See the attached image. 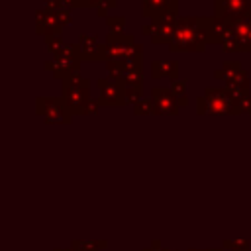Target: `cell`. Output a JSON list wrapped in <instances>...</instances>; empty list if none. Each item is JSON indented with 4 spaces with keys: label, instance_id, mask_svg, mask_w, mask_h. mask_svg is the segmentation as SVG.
<instances>
[{
    "label": "cell",
    "instance_id": "obj_13",
    "mask_svg": "<svg viewBox=\"0 0 251 251\" xmlns=\"http://www.w3.org/2000/svg\"><path fill=\"white\" fill-rule=\"evenodd\" d=\"M151 78H169L171 82L178 80V63L176 61H153L151 63Z\"/></svg>",
    "mask_w": 251,
    "mask_h": 251
},
{
    "label": "cell",
    "instance_id": "obj_4",
    "mask_svg": "<svg viewBox=\"0 0 251 251\" xmlns=\"http://www.w3.org/2000/svg\"><path fill=\"white\" fill-rule=\"evenodd\" d=\"M220 47L224 53H251V16L231 22Z\"/></svg>",
    "mask_w": 251,
    "mask_h": 251
},
{
    "label": "cell",
    "instance_id": "obj_6",
    "mask_svg": "<svg viewBox=\"0 0 251 251\" xmlns=\"http://www.w3.org/2000/svg\"><path fill=\"white\" fill-rule=\"evenodd\" d=\"M135 45V37L131 33L124 35H114L108 33L106 43H104V63H124Z\"/></svg>",
    "mask_w": 251,
    "mask_h": 251
},
{
    "label": "cell",
    "instance_id": "obj_18",
    "mask_svg": "<svg viewBox=\"0 0 251 251\" xmlns=\"http://www.w3.org/2000/svg\"><path fill=\"white\" fill-rule=\"evenodd\" d=\"M106 25H108V33H114V35H124L126 33V20L122 16H108Z\"/></svg>",
    "mask_w": 251,
    "mask_h": 251
},
{
    "label": "cell",
    "instance_id": "obj_27",
    "mask_svg": "<svg viewBox=\"0 0 251 251\" xmlns=\"http://www.w3.org/2000/svg\"><path fill=\"white\" fill-rule=\"evenodd\" d=\"M141 33H145V35H153L155 33V24L151 22V24H145L143 27H141Z\"/></svg>",
    "mask_w": 251,
    "mask_h": 251
},
{
    "label": "cell",
    "instance_id": "obj_9",
    "mask_svg": "<svg viewBox=\"0 0 251 251\" xmlns=\"http://www.w3.org/2000/svg\"><path fill=\"white\" fill-rule=\"evenodd\" d=\"M249 8H251V0H214V16L229 22L251 16Z\"/></svg>",
    "mask_w": 251,
    "mask_h": 251
},
{
    "label": "cell",
    "instance_id": "obj_16",
    "mask_svg": "<svg viewBox=\"0 0 251 251\" xmlns=\"http://www.w3.org/2000/svg\"><path fill=\"white\" fill-rule=\"evenodd\" d=\"M175 25L176 24H159V25H155V33L151 35V41L155 45H163V43L169 45L173 35H175Z\"/></svg>",
    "mask_w": 251,
    "mask_h": 251
},
{
    "label": "cell",
    "instance_id": "obj_20",
    "mask_svg": "<svg viewBox=\"0 0 251 251\" xmlns=\"http://www.w3.org/2000/svg\"><path fill=\"white\" fill-rule=\"evenodd\" d=\"M133 114H135V116H157V110H155L153 100H151V98L139 100V102L133 106Z\"/></svg>",
    "mask_w": 251,
    "mask_h": 251
},
{
    "label": "cell",
    "instance_id": "obj_14",
    "mask_svg": "<svg viewBox=\"0 0 251 251\" xmlns=\"http://www.w3.org/2000/svg\"><path fill=\"white\" fill-rule=\"evenodd\" d=\"M226 90L229 92L233 102L243 98V96H249V75H247V71H241L231 80H227L226 82Z\"/></svg>",
    "mask_w": 251,
    "mask_h": 251
},
{
    "label": "cell",
    "instance_id": "obj_1",
    "mask_svg": "<svg viewBox=\"0 0 251 251\" xmlns=\"http://www.w3.org/2000/svg\"><path fill=\"white\" fill-rule=\"evenodd\" d=\"M212 18H178L175 25V35L169 43L171 53H204L210 45L208 31H210Z\"/></svg>",
    "mask_w": 251,
    "mask_h": 251
},
{
    "label": "cell",
    "instance_id": "obj_25",
    "mask_svg": "<svg viewBox=\"0 0 251 251\" xmlns=\"http://www.w3.org/2000/svg\"><path fill=\"white\" fill-rule=\"evenodd\" d=\"M102 0H76V6L78 8H98V4H100Z\"/></svg>",
    "mask_w": 251,
    "mask_h": 251
},
{
    "label": "cell",
    "instance_id": "obj_8",
    "mask_svg": "<svg viewBox=\"0 0 251 251\" xmlns=\"http://www.w3.org/2000/svg\"><path fill=\"white\" fill-rule=\"evenodd\" d=\"M65 20H63V10L59 12H49L45 8L35 12V33L47 37V35H59L61 29L65 27Z\"/></svg>",
    "mask_w": 251,
    "mask_h": 251
},
{
    "label": "cell",
    "instance_id": "obj_10",
    "mask_svg": "<svg viewBox=\"0 0 251 251\" xmlns=\"http://www.w3.org/2000/svg\"><path fill=\"white\" fill-rule=\"evenodd\" d=\"M80 63L82 59H65V57H53L43 63V69L49 71L55 78L67 80L71 76L80 75Z\"/></svg>",
    "mask_w": 251,
    "mask_h": 251
},
{
    "label": "cell",
    "instance_id": "obj_23",
    "mask_svg": "<svg viewBox=\"0 0 251 251\" xmlns=\"http://www.w3.org/2000/svg\"><path fill=\"white\" fill-rule=\"evenodd\" d=\"M143 88H126V106H135L139 100H143Z\"/></svg>",
    "mask_w": 251,
    "mask_h": 251
},
{
    "label": "cell",
    "instance_id": "obj_26",
    "mask_svg": "<svg viewBox=\"0 0 251 251\" xmlns=\"http://www.w3.org/2000/svg\"><path fill=\"white\" fill-rule=\"evenodd\" d=\"M100 110V102L98 100H90L88 106H86V114H96Z\"/></svg>",
    "mask_w": 251,
    "mask_h": 251
},
{
    "label": "cell",
    "instance_id": "obj_7",
    "mask_svg": "<svg viewBox=\"0 0 251 251\" xmlns=\"http://www.w3.org/2000/svg\"><path fill=\"white\" fill-rule=\"evenodd\" d=\"M96 86H98V102L100 106H114V108H120V106H126V88L122 86L120 80L108 76V78H98L96 80Z\"/></svg>",
    "mask_w": 251,
    "mask_h": 251
},
{
    "label": "cell",
    "instance_id": "obj_17",
    "mask_svg": "<svg viewBox=\"0 0 251 251\" xmlns=\"http://www.w3.org/2000/svg\"><path fill=\"white\" fill-rule=\"evenodd\" d=\"M169 4H171V0H143L141 14H143L145 18L155 20V18H159V16L167 10Z\"/></svg>",
    "mask_w": 251,
    "mask_h": 251
},
{
    "label": "cell",
    "instance_id": "obj_2",
    "mask_svg": "<svg viewBox=\"0 0 251 251\" xmlns=\"http://www.w3.org/2000/svg\"><path fill=\"white\" fill-rule=\"evenodd\" d=\"M196 114H229L237 116L239 110L235 108L233 98L226 90V86H208L204 94L196 98Z\"/></svg>",
    "mask_w": 251,
    "mask_h": 251
},
{
    "label": "cell",
    "instance_id": "obj_12",
    "mask_svg": "<svg viewBox=\"0 0 251 251\" xmlns=\"http://www.w3.org/2000/svg\"><path fill=\"white\" fill-rule=\"evenodd\" d=\"M78 47L82 61H104V43H98L96 35H78Z\"/></svg>",
    "mask_w": 251,
    "mask_h": 251
},
{
    "label": "cell",
    "instance_id": "obj_19",
    "mask_svg": "<svg viewBox=\"0 0 251 251\" xmlns=\"http://www.w3.org/2000/svg\"><path fill=\"white\" fill-rule=\"evenodd\" d=\"M171 90H173V94L176 96V102H178V108H184V106H188V98H186V84H184V80H175V82H171Z\"/></svg>",
    "mask_w": 251,
    "mask_h": 251
},
{
    "label": "cell",
    "instance_id": "obj_29",
    "mask_svg": "<svg viewBox=\"0 0 251 251\" xmlns=\"http://www.w3.org/2000/svg\"><path fill=\"white\" fill-rule=\"evenodd\" d=\"M249 14H251V8H249Z\"/></svg>",
    "mask_w": 251,
    "mask_h": 251
},
{
    "label": "cell",
    "instance_id": "obj_11",
    "mask_svg": "<svg viewBox=\"0 0 251 251\" xmlns=\"http://www.w3.org/2000/svg\"><path fill=\"white\" fill-rule=\"evenodd\" d=\"M151 100L155 104L157 116H176L178 114V102L173 94L171 86H155L151 88Z\"/></svg>",
    "mask_w": 251,
    "mask_h": 251
},
{
    "label": "cell",
    "instance_id": "obj_28",
    "mask_svg": "<svg viewBox=\"0 0 251 251\" xmlns=\"http://www.w3.org/2000/svg\"><path fill=\"white\" fill-rule=\"evenodd\" d=\"M63 2V6L67 8V10H75V8H78L76 6V0H61Z\"/></svg>",
    "mask_w": 251,
    "mask_h": 251
},
{
    "label": "cell",
    "instance_id": "obj_15",
    "mask_svg": "<svg viewBox=\"0 0 251 251\" xmlns=\"http://www.w3.org/2000/svg\"><path fill=\"white\" fill-rule=\"evenodd\" d=\"M243 69H241V63L239 61H224L222 65H220V69H216L214 71V78H222V80H231L235 75H239Z\"/></svg>",
    "mask_w": 251,
    "mask_h": 251
},
{
    "label": "cell",
    "instance_id": "obj_3",
    "mask_svg": "<svg viewBox=\"0 0 251 251\" xmlns=\"http://www.w3.org/2000/svg\"><path fill=\"white\" fill-rule=\"evenodd\" d=\"M61 96L73 116H86V106L90 102V82L80 75L63 80Z\"/></svg>",
    "mask_w": 251,
    "mask_h": 251
},
{
    "label": "cell",
    "instance_id": "obj_22",
    "mask_svg": "<svg viewBox=\"0 0 251 251\" xmlns=\"http://www.w3.org/2000/svg\"><path fill=\"white\" fill-rule=\"evenodd\" d=\"M43 41H45V47H47L53 55H57V53L61 51V47L65 45L63 39H61V35H47V37H43Z\"/></svg>",
    "mask_w": 251,
    "mask_h": 251
},
{
    "label": "cell",
    "instance_id": "obj_5",
    "mask_svg": "<svg viewBox=\"0 0 251 251\" xmlns=\"http://www.w3.org/2000/svg\"><path fill=\"white\" fill-rule=\"evenodd\" d=\"M35 114L51 124H55V122L69 124L73 118L63 96H37L35 98Z\"/></svg>",
    "mask_w": 251,
    "mask_h": 251
},
{
    "label": "cell",
    "instance_id": "obj_24",
    "mask_svg": "<svg viewBox=\"0 0 251 251\" xmlns=\"http://www.w3.org/2000/svg\"><path fill=\"white\" fill-rule=\"evenodd\" d=\"M116 6H118L116 0H102V2L98 4V8H96V14H98L100 18H108V10H110V8H116Z\"/></svg>",
    "mask_w": 251,
    "mask_h": 251
},
{
    "label": "cell",
    "instance_id": "obj_30",
    "mask_svg": "<svg viewBox=\"0 0 251 251\" xmlns=\"http://www.w3.org/2000/svg\"><path fill=\"white\" fill-rule=\"evenodd\" d=\"M249 114H251V112H249Z\"/></svg>",
    "mask_w": 251,
    "mask_h": 251
},
{
    "label": "cell",
    "instance_id": "obj_21",
    "mask_svg": "<svg viewBox=\"0 0 251 251\" xmlns=\"http://www.w3.org/2000/svg\"><path fill=\"white\" fill-rule=\"evenodd\" d=\"M55 57H65V59H82L80 57V47L78 43H65L61 47V51Z\"/></svg>",
    "mask_w": 251,
    "mask_h": 251
}]
</instances>
